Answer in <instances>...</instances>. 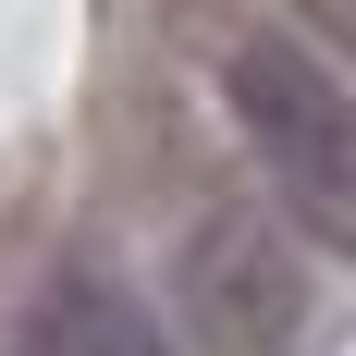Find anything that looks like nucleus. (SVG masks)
I'll return each mask as SVG.
<instances>
[{
	"instance_id": "f257e3e1",
	"label": "nucleus",
	"mask_w": 356,
	"mask_h": 356,
	"mask_svg": "<svg viewBox=\"0 0 356 356\" xmlns=\"http://www.w3.org/2000/svg\"><path fill=\"white\" fill-rule=\"evenodd\" d=\"M221 99H234V136L258 147V172L320 246L356 258V86L332 62H307L295 37H246L221 62Z\"/></svg>"
},
{
	"instance_id": "f03ea898",
	"label": "nucleus",
	"mask_w": 356,
	"mask_h": 356,
	"mask_svg": "<svg viewBox=\"0 0 356 356\" xmlns=\"http://www.w3.org/2000/svg\"><path fill=\"white\" fill-rule=\"evenodd\" d=\"M172 320L197 356H307L320 332V295L295 270V246L258 209H209L172 246Z\"/></svg>"
},
{
	"instance_id": "7ed1b4c3",
	"label": "nucleus",
	"mask_w": 356,
	"mask_h": 356,
	"mask_svg": "<svg viewBox=\"0 0 356 356\" xmlns=\"http://www.w3.org/2000/svg\"><path fill=\"white\" fill-rule=\"evenodd\" d=\"M13 356H172V344L147 332V307H136L123 283H99V270H74V283H49V295L25 307Z\"/></svg>"
},
{
	"instance_id": "20e7f679",
	"label": "nucleus",
	"mask_w": 356,
	"mask_h": 356,
	"mask_svg": "<svg viewBox=\"0 0 356 356\" xmlns=\"http://www.w3.org/2000/svg\"><path fill=\"white\" fill-rule=\"evenodd\" d=\"M307 25H332V37H356V0H295Z\"/></svg>"
}]
</instances>
